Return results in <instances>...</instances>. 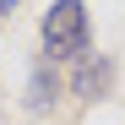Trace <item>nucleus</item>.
I'll return each mask as SVG.
<instances>
[{"label": "nucleus", "mask_w": 125, "mask_h": 125, "mask_svg": "<svg viewBox=\"0 0 125 125\" xmlns=\"http://www.w3.org/2000/svg\"><path fill=\"white\" fill-rule=\"evenodd\" d=\"M93 44V22H87V6L82 0H54L44 11V60H82Z\"/></svg>", "instance_id": "1"}, {"label": "nucleus", "mask_w": 125, "mask_h": 125, "mask_svg": "<svg viewBox=\"0 0 125 125\" xmlns=\"http://www.w3.org/2000/svg\"><path fill=\"white\" fill-rule=\"evenodd\" d=\"M6 11H16V0H0V16H6Z\"/></svg>", "instance_id": "4"}, {"label": "nucleus", "mask_w": 125, "mask_h": 125, "mask_svg": "<svg viewBox=\"0 0 125 125\" xmlns=\"http://www.w3.org/2000/svg\"><path fill=\"white\" fill-rule=\"evenodd\" d=\"M54 103H60V71H54V60H44V65H33V76H27V109L49 114Z\"/></svg>", "instance_id": "3"}, {"label": "nucleus", "mask_w": 125, "mask_h": 125, "mask_svg": "<svg viewBox=\"0 0 125 125\" xmlns=\"http://www.w3.org/2000/svg\"><path fill=\"white\" fill-rule=\"evenodd\" d=\"M109 87H114V60L109 54H82L76 76H71V93L76 98H109Z\"/></svg>", "instance_id": "2"}]
</instances>
